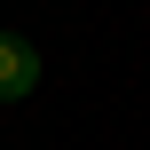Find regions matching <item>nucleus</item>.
I'll return each instance as SVG.
<instances>
[{
	"label": "nucleus",
	"mask_w": 150,
	"mask_h": 150,
	"mask_svg": "<svg viewBox=\"0 0 150 150\" xmlns=\"http://www.w3.org/2000/svg\"><path fill=\"white\" fill-rule=\"evenodd\" d=\"M40 87V47L24 32H0V103H24Z\"/></svg>",
	"instance_id": "obj_1"
}]
</instances>
